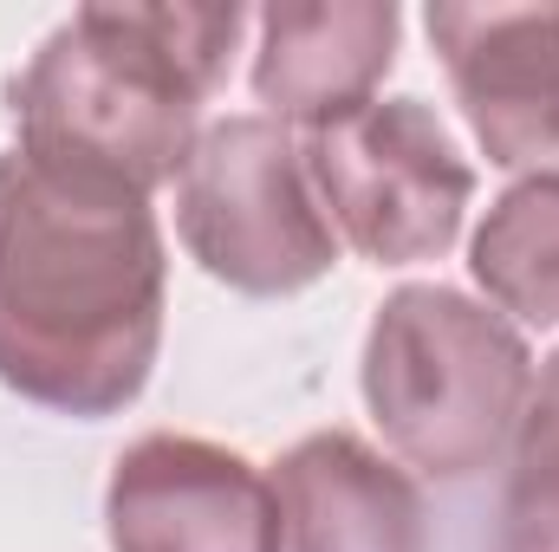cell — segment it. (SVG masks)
Segmentation results:
<instances>
[{"label":"cell","instance_id":"9c48e42d","mask_svg":"<svg viewBox=\"0 0 559 552\" xmlns=\"http://www.w3.org/2000/svg\"><path fill=\"white\" fill-rule=\"evenodd\" d=\"M274 552H423V494L411 468L358 442L352 429H319L274 461Z\"/></svg>","mask_w":559,"mask_h":552},{"label":"cell","instance_id":"6da1fadb","mask_svg":"<svg viewBox=\"0 0 559 552\" xmlns=\"http://www.w3.org/2000/svg\"><path fill=\"white\" fill-rule=\"evenodd\" d=\"M169 254L150 195L0 156V384L72 422L131 410L163 351Z\"/></svg>","mask_w":559,"mask_h":552},{"label":"cell","instance_id":"5b68a950","mask_svg":"<svg viewBox=\"0 0 559 552\" xmlns=\"http://www.w3.org/2000/svg\"><path fill=\"white\" fill-rule=\"evenodd\" d=\"M306 176L338 228L378 267L442 261L475 202V169L423 98H371L299 143Z\"/></svg>","mask_w":559,"mask_h":552},{"label":"cell","instance_id":"3957f363","mask_svg":"<svg viewBox=\"0 0 559 552\" xmlns=\"http://www.w3.org/2000/svg\"><path fill=\"white\" fill-rule=\"evenodd\" d=\"M358 384L404 468L423 481H475L521 435L534 351L495 305L442 279H417L371 312Z\"/></svg>","mask_w":559,"mask_h":552},{"label":"cell","instance_id":"8fae6325","mask_svg":"<svg viewBox=\"0 0 559 552\" xmlns=\"http://www.w3.org/2000/svg\"><path fill=\"white\" fill-rule=\"evenodd\" d=\"M495 552H559V351L534 371V397L508 448Z\"/></svg>","mask_w":559,"mask_h":552},{"label":"cell","instance_id":"30bf717a","mask_svg":"<svg viewBox=\"0 0 559 552\" xmlns=\"http://www.w3.org/2000/svg\"><path fill=\"white\" fill-rule=\"evenodd\" d=\"M468 274L495 312L534 332L559 325V176H527L501 189L468 241Z\"/></svg>","mask_w":559,"mask_h":552},{"label":"cell","instance_id":"8992f818","mask_svg":"<svg viewBox=\"0 0 559 552\" xmlns=\"http://www.w3.org/2000/svg\"><path fill=\"white\" fill-rule=\"evenodd\" d=\"M111 552H274V481L222 442L150 429L105 481Z\"/></svg>","mask_w":559,"mask_h":552},{"label":"cell","instance_id":"52a82bcc","mask_svg":"<svg viewBox=\"0 0 559 552\" xmlns=\"http://www.w3.org/2000/svg\"><path fill=\"white\" fill-rule=\"evenodd\" d=\"M429 46L495 169L559 176V0L540 7H429Z\"/></svg>","mask_w":559,"mask_h":552},{"label":"cell","instance_id":"277c9868","mask_svg":"<svg viewBox=\"0 0 559 552\" xmlns=\"http://www.w3.org/2000/svg\"><path fill=\"white\" fill-rule=\"evenodd\" d=\"M176 235L202 274L248 299L306 292L338 267V228L293 131L267 111L202 124L176 176Z\"/></svg>","mask_w":559,"mask_h":552},{"label":"cell","instance_id":"ba28073f","mask_svg":"<svg viewBox=\"0 0 559 552\" xmlns=\"http://www.w3.org/2000/svg\"><path fill=\"white\" fill-rule=\"evenodd\" d=\"M254 26V98L299 131L371 105L404 39V13L391 0H280Z\"/></svg>","mask_w":559,"mask_h":552},{"label":"cell","instance_id":"7a4b0ae2","mask_svg":"<svg viewBox=\"0 0 559 552\" xmlns=\"http://www.w3.org/2000/svg\"><path fill=\"white\" fill-rule=\"evenodd\" d=\"M248 7H79L13 79L20 149L156 195L202 137V105L228 79Z\"/></svg>","mask_w":559,"mask_h":552}]
</instances>
